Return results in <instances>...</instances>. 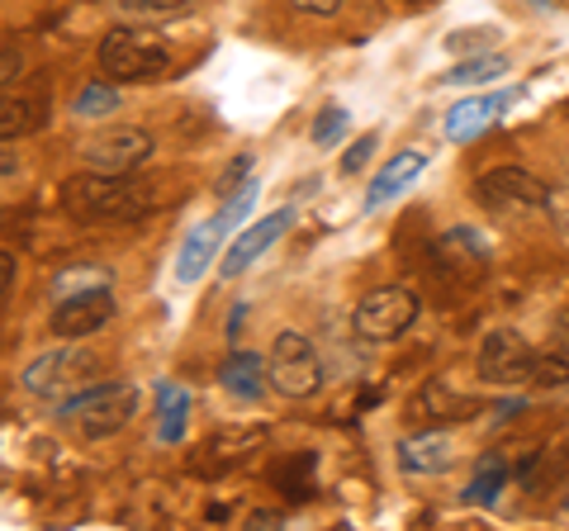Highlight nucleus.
<instances>
[{
    "instance_id": "nucleus-1",
    "label": "nucleus",
    "mask_w": 569,
    "mask_h": 531,
    "mask_svg": "<svg viewBox=\"0 0 569 531\" xmlns=\"http://www.w3.org/2000/svg\"><path fill=\"white\" fill-rule=\"evenodd\" d=\"M62 204L81 223H133L152 209V194L133 176H110V171L86 167V176H71L62 186Z\"/></svg>"
},
{
    "instance_id": "nucleus-2",
    "label": "nucleus",
    "mask_w": 569,
    "mask_h": 531,
    "mask_svg": "<svg viewBox=\"0 0 569 531\" xmlns=\"http://www.w3.org/2000/svg\"><path fill=\"white\" fill-rule=\"evenodd\" d=\"M257 194H261V186H257V181H247L238 194H228V200L219 204V214H209L204 223H194V228H190V238L181 242V252H176V280H181V285H200L204 271H209V261L219 257L223 238L233 233L238 223L252 219Z\"/></svg>"
},
{
    "instance_id": "nucleus-3",
    "label": "nucleus",
    "mask_w": 569,
    "mask_h": 531,
    "mask_svg": "<svg viewBox=\"0 0 569 531\" xmlns=\"http://www.w3.org/2000/svg\"><path fill=\"white\" fill-rule=\"evenodd\" d=\"M100 72H104V81H114V86L157 81V77L171 72V48L148 29L119 24V29L104 33V43H100Z\"/></svg>"
},
{
    "instance_id": "nucleus-4",
    "label": "nucleus",
    "mask_w": 569,
    "mask_h": 531,
    "mask_svg": "<svg viewBox=\"0 0 569 531\" xmlns=\"http://www.w3.org/2000/svg\"><path fill=\"white\" fill-rule=\"evenodd\" d=\"M475 200L493 219H531V214H546L550 186L541 176H531L527 167H489L475 181Z\"/></svg>"
},
{
    "instance_id": "nucleus-5",
    "label": "nucleus",
    "mask_w": 569,
    "mask_h": 531,
    "mask_svg": "<svg viewBox=\"0 0 569 531\" xmlns=\"http://www.w3.org/2000/svg\"><path fill=\"white\" fill-rule=\"evenodd\" d=\"M138 409H142L138 384L114 380V384H96V389H86L81 399H71L62 409V418L77 422L86 441H104V437L129 428V422L138 418Z\"/></svg>"
},
{
    "instance_id": "nucleus-6",
    "label": "nucleus",
    "mask_w": 569,
    "mask_h": 531,
    "mask_svg": "<svg viewBox=\"0 0 569 531\" xmlns=\"http://www.w3.org/2000/svg\"><path fill=\"white\" fill-rule=\"evenodd\" d=\"M266 375H271V389L284 399H313L323 389V361H318L313 342L305 332L284 328L271 342V357H266Z\"/></svg>"
},
{
    "instance_id": "nucleus-7",
    "label": "nucleus",
    "mask_w": 569,
    "mask_h": 531,
    "mask_svg": "<svg viewBox=\"0 0 569 531\" xmlns=\"http://www.w3.org/2000/svg\"><path fill=\"white\" fill-rule=\"evenodd\" d=\"M418 323V294L408 285H380L370 290L351 313L356 338L366 342H399L408 328Z\"/></svg>"
},
{
    "instance_id": "nucleus-8",
    "label": "nucleus",
    "mask_w": 569,
    "mask_h": 531,
    "mask_svg": "<svg viewBox=\"0 0 569 531\" xmlns=\"http://www.w3.org/2000/svg\"><path fill=\"white\" fill-rule=\"evenodd\" d=\"M96 370V357L91 351H81L77 342H62V347H52V351H43V357H33L29 365H24V389L29 394H39V399H58V394H67L71 384H81L86 375Z\"/></svg>"
},
{
    "instance_id": "nucleus-9",
    "label": "nucleus",
    "mask_w": 569,
    "mask_h": 531,
    "mask_svg": "<svg viewBox=\"0 0 569 531\" xmlns=\"http://www.w3.org/2000/svg\"><path fill=\"white\" fill-rule=\"evenodd\" d=\"M114 318V294L110 285H86V290H71L58 299L52 309V338L62 342H81V338H96V332Z\"/></svg>"
},
{
    "instance_id": "nucleus-10",
    "label": "nucleus",
    "mask_w": 569,
    "mask_h": 531,
    "mask_svg": "<svg viewBox=\"0 0 569 531\" xmlns=\"http://www.w3.org/2000/svg\"><path fill=\"white\" fill-rule=\"evenodd\" d=\"M531 365H537V351L527 347L518 328H493L479 347V380L489 384H527Z\"/></svg>"
},
{
    "instance_id": "nucleus-11",
    "label": "nucleus",
    "mask_w": 569,
    "mask_h": 531,
    "mask_svg": "<svg viewBox=\"0 0 569 531\" xmlns=\"http://www.w3.org/2000/svg\"><path fill=\"white\" fill-rule=\"evenodd\" d=\"M148 157H152L148 129H110V133H96L91 143H81V162L91 171H110V176H133Z\"/></svg>"
},
{
    "instance_id": "nucleus-12",
    "label": "nucleus",
    "mask_w": 569,
    "mask_h": 531,
    "mask_svg": "<svg viewBox=\"0 0 569 531\" xmlns=\"http://www.w3.org/2000/svg\"><path fill=\"white\" fill-rule=\"evenodd\" d=\"M290 223H295V209H276V214H266V219H257V223H247L242 233L233 238V247L223 252L219 275H223V280H238L261 252H271V247H276L284 233H290Z\"/></svg>"
},
{
    "instance_id": "nucleus-13",
    "label": "nucleus",
    "mask_w": 569,
    "mask_h": 531,
    "mask_svg": "<svg viewBox=\"0 0 569 531\" xmlns=\"http://www.w3.org/2000/svg\"><path fill=\"white\" fill-rule=\"evenodd\" d=\"M512 104V91H498V96H470L447 110V119H441V133L451 138V143H475L479 133L489 129V123L503 114Z\"/></svg>"
},
{
    "instance_id": "nucleus-14",
    "label": "nucleus",
    "mask_w": 569,
    "mask_h": 531,
    "mask_svg": "<svg viewBox=\"0 0 569 531\" xmlns=\"http://www.w3.org/2000/svg\"><path fill=\"white\" fill-rule=\"evenodd\" d=\"M261 441H266L261 428H223V432H213V437H209L204 455H194V470H200V474H223V470L242 465V460L252 455Z\"/></svg>"
},
{
    "instance_id": "nucleus-15",
    "label": "nucleus",
    "mask_w": 569,
    "mask_h": 531,
    "mask_svg": "<svg viewBox=\"0 0 569 531\" xmlns=\"http://www.w3.org/2000/svg\"><path fill=\"white\" fill-rule=\"evenodd\" d=\"M422 171H427V152H399V157H389V162L376 171V181H370L361 209H366V214H376L380 204H389L395 194H403L408 186H413Z\"/></svg>"
},
{
    "instance_id": "nucleus-16",
    "label": "nucleus",
    "mask_w": 569,
    "mask_h": 531,
    "mask_svg": "<svg viewBox=\"0 0 569 531\" xmlns=\"http://www.w3.org/2000/svg\"><path fill=\"white\" fill-rule=\"evenodd\" d=\"M219 384L228 389L233 399H242V403H257L261 394H266V384H271V375H266V361L257 357V351H233L223 365H219Z\"/></svg>"
},
{
    "instance_id": "nucleus-17",
    "label": "nucleus",
    "mask_w": 569,
    "mask_h": 531,
    "mask_svg": "<svg viewBox=\"0 0 569 531\" xmlns=\"http://www.w3.org/2000/svg\"><path fill=\"white\" fill-rule=\"evenodd\" d=\"M399 465L408 474H441L451 465V437L447 432H418L399 441Z\"/></svg>"
},
{
    "instance_id": "nucleus-18",
    "label": "nucleus",
    "mask_w": 569,
    "mask_h": 531,
    "mask_svg": "<svg viewBox=\"0 0 569 531\" xmlns=\"http://www.w3.org/2000/svg\"><path fill=\"white\" fill-rule=\"evenodd\" d=\"M186 418H190V389L186 384L157 389V441L162 447H176L186 437Z\"/></svg>"
},
{
    "instance_id": "nucleus-19",
    "label": "nucleus",
    "mask_w": 569,
    "mask_h": 531,
    "mask_svg": "<svg viewBox=\"0 0 569 531\" xmlns=\"http://www.w3.org/2000/svg\"><path fill=\"white\" fill-rule=\"evenodd\" d=\"M503 489H508V465H503V455H485V460L475 465V480L466 484V503L493 508L498 499H503Z\"/></svg>"
},
{
    "instance_id": "nucleus-20",
    "label": "nucleus",
    "mask_w": 569,
    "mask_h": 531,
    "mask_svg": "<svg viewBox=\"0 0 569 531\" xmlns=\"http://www.w3.org/2000/svg\"><path fill=\"white\" fill-rule=\"evenodd\" d=\"M508 58L503 52H475V58H466V62H456L447 77H441V86H489V81H498L508 72Z\"/></svg>"
},
{
    "instance_id": "nucleus-21",
    "label": "nucleus",
    "mask_w": 569,
    "mask_h": 531,
    "mask_svg": "<svg viewBox=\"0 0 569 531\" xmlns=\"http://www.w3.org/2000/svg\"><path fill=\"white\" fill-rule=\"evenodd\" d=\"M43 123V100H29V96H6L0 100V133H6V143H14V138L33 133Z\"/></svg>"
},
{
    "instance_id": "nucleus-22",
    "label": "nucleus",
    "mask_w": 569,
    "mask_h": 531,
    "mask_svg": "<svg viewBox=\"0 0 569 531\" xmlns=\"http://www.w3.org/2000/svg\"><path fill=\"white\" fill-rule=\"evenodd\" d=\"M119 110V86L114 81H86L77 100H71V114L77 119H104Z\"/></svg>"
},
{
    "instance_id": "nucleus-23",
    "label": "nucleus",
    "mask_w": 569,
    "mask_h": 531,
    "mask_svg": "<svg viewBox=\"0 0 569 531\" xmlns=\"http://www.w3.org/2000/svg\"><path fill=\"white\" fill-rule=\"evenodd\" d=\"M194 0H119V10L129 20H171V14H186Z\"/></svg>"
},
{
    "instance_id": "nucleus-24",
    "label": "nucleus",
    "mask_w": 569,
    "mask_h": 531,
    "mask_svg": "<svg viewBox=\"0 0 569 531\" xmlns=\"http://www.w3.org/2000/svg\"><path fill=\"white\" fill-rule=\"evenodd\" d=\"M531 384L537 389H565L569 384V357L565 351H546V357H537V365H531Z\"/></svg>"
},
{
    "instance_id": "nucleus-25",
    "label": "nucleus",
    "mask_w": 569,
    "mask_h": 531,
    "mask_svg": "<svg viewBox=\"0 0 569 531\" xmlns=\"http://www.w3.org/2000/svg\"><path fill=\"white\" fill-rule=\"evenodd\" d=\"M342 133H347V110L342 104H328V110L313 119V129H309V138L318 148H337L342 143Z\"/></svg>"
},
{
    "instance_id": "nucleus-26",
    "label": "nucleus",
    "mask_w": 569,
    "mask_h": 531,
    "mask_svg": "<svg viewBox=\"0 0 569 531\" xmlns=\"http://www.w3.org/2000/svg\"><path fill=\"white\" fill-rule=\"evenodd\" d=\"M498 43V29L493 24H479V29H456V33H447V48L451 52H489Z\"/></svg>"
},
{
    "instance_id": "nucleus-27",
    "label": "nucleus",
    "mask_w": 569,
    "mask_h": 531,
    "mask_svg": "<svg viewBox=\"0 0 569 531\" xmlns=\"http://www.w3.org/2000/svg\"><path fill=\"white\" fill-rule=\"evenodd\" d=\"M376 148H380V133H361V138H356V143L342 152V176H356V171H361L370 157H376Z\"/></svg>"
},
{
    "instance_id": "nucleus-28",
    "label": "nucleus",
    "mask_w": 569,
    "mask_h": 531,
    "mask_svg": "<svg viewBox=\"0 0 569 531\" xmlns=\"http://www.w3.org/2000/svg\"><path fill=\"white\" fill-rule=\"evenodd\" d=\"M247 181H252V157H233V162H228V171L219 176V186H213V190H219L223 200H228V194H238Z\"/></svg>"
},
{
    "instance_id": "nucleus-29",
    "label": "nucleus",
    "mask_w": 569,
    "mask_h": 531,
    "mask_svg": "<svg viewBox=\"0 0 569 531\" xmlns=\"http://www.w3.org/2000/svg\"><path fill=\"white\" fill-rule=\"evenodd\" d=\"M546 214L556 219V228H560V233H569V176H565V181H560L556 190H550V204H546Z\"/></svg>"
},
{
    "instance_id": "nucleus-30",
    "label": "nucleus",
    "mask_w": 569,
    "mask_h": 531,
    "mask_svg": "<svg viewBox=\"0 0 569 531\" xmlns=\"http://www.w3.org/2000/svg\"><path fill=\"white\" fill-rule=\"evenodd\" d=\"M14 77H20V48H14V39H6V58H0V86H14Z\"/></svg>"
},
{
    "instance_id": "nucleus-31",
    "label": "nucleus",
    "mask_w": 569,
    "mask_h": 531,
    "mask_svg": "<svg viewBox=\"0 0 569 531\" xmlns=\"http://www.w3.org/2000/svg\"><path fill=\"white\" fill-rule=\"evenodd\" d=\"M290 10H299V14H337L342 10V0H290Z\"/></svg>"
},
{
    "instance_id": "nucleus-32",
    "label": "nucleus",
    "mask_w": 569,
    "mask_h": 531,
    "mask_svg": "<svg viewBox=\"0 0 569 531\" xmlns=\"http://www.w3.org/2000/svg\"><path fill=\"white\" fill-rule=\"evenodd\" d=\"M0 290H6V299L14 294V252H0Z\"/></svg>"
},
{
    "instance_id": "nucleus-33",
    "label": "nucleus",
    "mask_w": 569,
    "mask_h": 531,
    "mask_svg": "<svg viewBox=\"0 0 569 531\" xmlns=\"http://www.w3.org/2000/svg\"><path fill=\"white\" fill-rule=\"evenodd\" d=\"M242 318H247V304H238V309H233V318H228V338H233V342H238V328H242Z\"/></svg>"
},
{
    "instance_id": "nucleus-34",
    "label": "nucleus",
    "mask_w": 569,
    "mask_h": 531,
    "mask_svg": "<svg viewBox=\"0 0 569 531\" xmlns=\"http://www.w3.org/2000/svg\"><path fill=\"white\" fill-rule=\"evenodd\" d=\"M565 512H569V499H565Z\"/></svg>"
}]
</instances>
